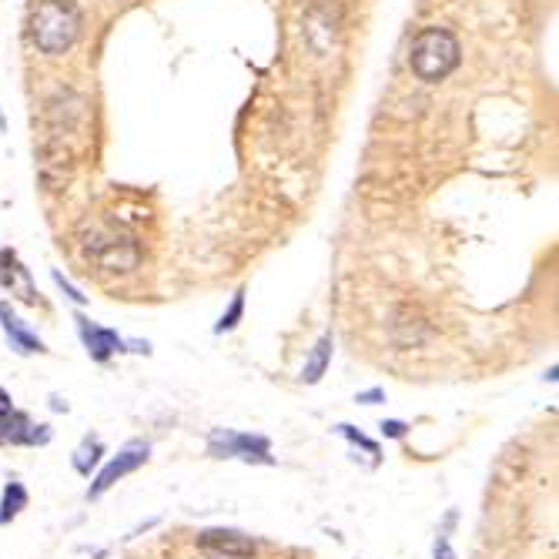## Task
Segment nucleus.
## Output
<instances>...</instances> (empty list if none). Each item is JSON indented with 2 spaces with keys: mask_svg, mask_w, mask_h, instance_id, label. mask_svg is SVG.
I'll return each instance as SVG.
<instances>
[{
  "mask_svg": "<svg viewBox=\"0 0 559 559\" xmlns=\"http://www.w3.org/2000/svg\"><path fill=\"white\" fill-rule=\"evenodd\" d=\"M456 523H459V513L456 509H449L439 526V533H436V543H432V559H459L456 549H452V529H456Z\"/></svg>",
  "mask_w": 559,
  "mask_h": 559,
  "instance_id": "obj_14",
  "label": "nucleus"
},
{
  "mask_svg": "<svg viewBox=\"0 0 559 559\" xmlns=\"http://www.w3.org/2000/svg\"><path fill=\"white\" fill-rule=\"evenodd\" d=\"M0 329H4L7 342H11V349L17 355H44L47 352L44 339L31 329V325L24 322L21 315L14 312L11 302H0Z\"/></svg>",
  "mask_w": 559,
  "mask_h": 559,
  "instance_id": "obj_9",
  "label": "nucleus"
},
{
  "mask_svg": "<svg viewBox=\"0 0 559 559\" xmlns=\"http://www.w3.org/2000/svg\"><path fill=\"white\" fill-rule=\"evenodd\" d=\"M51 278H54V285L61 288V292H64L67 298H71L74 305H88V295H84L81 288H77V285L71 282V278H64V272H61V268H54V272H51Z\"/></svg>",
  "mask_w": 559,
  "mask_h": 559,
  "instance_id": "obj_17",
  "label": "nucleus"
},
{
  "mask_svg": "<svg viewBox=\"0 0 559 559\" xmlns=\"http://www.w3.org/2000/svg\"><path fill=\"white\" fill-rule=\"evenodd\" d=\"M335 432H339L342 439H349L352 446H359V449L369 452V456L379 459V452H382V449H379V442H372L369 436H362V432L355 429V426H349V422H339V426H335Z\"/></svg>",
  "mask_w": 559,
  "mask_h": 559,
  "instance_id": "obj_16",
  "label": "nucleus"
},
{
  "mask_svg": "<svg viewBox=\"0 0 559 559\" xmlns=\"http://www.w3.org/2000/svg\"><path fill=\"white\" fill-rule=\"evenodd\" d=\"M0 288L17 295L27 305H37V288L31 282V272L24 268L14 248H0Z\"/></svg>",
  "mask_w": 559,
  "mask_h": 559,
  "instance_id": "obj_10",
  "label": "nucleus"
},
{
  "mask_svg": "<svg viewBox=\"0 0 559 559\" xmlns=\"http://www.w3.org/2000/svg\"><path fill=\"white\" fill-rule=\"evenodd\" d=\"M151 456V446L141 439H131L128 446H124L118 456H111L104 466L98 469V476H94V483L88 486V499H101L104 493H111L114 486L121 483L124 476H131V472H138L144 462Z\"/></svg>",
  "mask_w": 559,
  "mask_h": 559,
  "instance_id": "obj_6",
  "label": "nucleus"
},
{
  "mask_svg": "<svg viewBox=\"0 0 559 559\" xmlns=\"http://www.w3.org/2000/svg\"><path fill=\"white\" fill-rule=\"evenodd\" d=\"M84 252L104 272H134L141 262L138 242L131 235H124V231H108V228L91 231L88 242H84Z\"/></svg>",
  "mask_w": 559,
  "mask_h": 559,
  "instance_id": "obj_4",
  "label": "nucleus"
},
{
  "mask_svg": "<svg viewBox=\"0 0 559 559\" xmlns=\"http://www.w3.org/2000/svg\"><path fill=\"white\" fill-rule=\"evenodd\" d=\"M101 456H104V442L98 436H84L81 446L74 449V472L77 476H91L94 469L101 466Z\"/></svg>",
  "mask_w": 559,
  "mask_h": 559,
  "instance_id": "obj_13",
  "label": "nucleus"
},
{
  "mask_svg": "<svg viewBox=\"0 0 559 559\" xmlns=\"http://www.w3.org/2000/svg\"><path fill=\"white\" fill-rule=\"evenodd\" d=\"M198 553L205 559H252L258 553V543L242 529H201L195 539Z\"/></svg>",
  "mask_w": 559,
  "mask_h": 559,
  "instance_id": "obj_7",
  "label": "nucleus"
},
{
  "mask_svg": "<svg viewBox=\"0 0 559 559\" xmlns=\"http://www.w3.org/2000/svg\"><path fill=\"white\" fill-rule=\"evenodd\" d=\"M208 452L215 459H242V462H252V466H275L272 439L252 436V432L211 429L208 432Z\"/></svg>",
  "mask_w": 559,
  "mask_h": 559,
  "instance_id": "obj_5",
  "label": "nucleus"
},
{
  "mask_svg": "<svg viewBox=\"0 0 559 559\" xmlns=\"http://www.w3.org/2000/svg\"><path fill=\"white\" fill-rule=\"evenodd\" d=\"M91 131V108L81 94L61 91L47 104V124L41 141V175L47 181L51 171H61V178L71 175V168L81 158Z\"/></svg>",
  "mask_w": 559,
  "mask_h": 559,
  "instance_id": "obj_1",
  "label": "nucleus"
},
{
  "mask_svg": "<svg viewBox=\"0 0 559 559\" xmlns=\"http://www.w3.org/2000/svg\"><path fill=\"white\" fill-rule=\"evenodd\" d=\"M245 315V288H238L235 295H231V305L221 312V318L215 322V335H225V332H235L238 322H242Z\"/></svg>",
  "mask_w": 559,
  "mask_h": 559,
  "instance_id": "obj_15",
  "label": "nucleus"
},
{
  "mask_svg": "<svg viewBox=\"0 0 559 559\" xmlns=\"http://www.w3.org/2000/svg\"><path fill=\"white\" fill-rule=\"evenodd\" d=\"M462 61V47L456 41V34L446 31V27H422V31L412 37L409 47V67L419 81L439 84L456 71Z\"/></svg>",
  "mask_w": 559,
  "mask_h": 559,
  "instance_id": "obj_2",
  "label": "nucleus"
},
{
  "mask_svg": "<svg viewBox=\"0 0 559 559\" xmlns=\"http://www.w3.org/2000/svg\"><path fill=\"white\" fill-rule=\"evenodd\" d=\"M379 429H382V436H385V439H402V436H406V432H409V426H406V422H402V419H382V422H379Z\"/></svg>",
  "mask_w": 559,
  "mask_h": 559,
  "instance_id": "obj_18",
  "label": "nucleus"
},
{
  "mask_svg": "<svg viewBox=\"0 0 559 559\" xmlns=\"http://www.w3.org/2000/svg\"><path fill=\"white\" fill-rule=\"evenodd\" d=\"M332 352H335V339H332V332H325L322 339H318L312 345V352H308V359L302 365V379L305 385H318L322 382V375L329 372V365H332Z\"/></svg>",
  "mask_w": 559,
  "mask_h": 559,
  "instance_id": "obj_11",
  "label": "nucleus"
},
{
  "mask_svg": "<svg viewBox=\"0 0 559 559\" xmlns=\"http://www.w3.org/2000/svg\"><path fill=\"white\" fill-rule=\"evenodd\" d=\"M74 322H77V335H81L84 352H88L94 362L104 365V362H111L118 352H124V339L114 329H104V325L91 322L88 315H74Z\"/></svg>",
  "mask_w": 559,
  "mask_h": 559,
  "instance_id": "obj_8",
  "label": "nucleus"
},
{
  "mask_svg": "<svg viewBox=\"0 0 559 559\" xmlns=\"http://www.w3.org/2000/svg\"><path fill=\"white\" fill-rule=\"evenodd\" d=\"M81 11L74 0H44L31 17V37L37 51L47 57H61L77 44L81 37Z\"/></svg>",
  "mask_w": 559,
  "mask_h": 559,
  "instance_id": "obj_3",
  "label": "nucleus"
},
{
  "mask_svg": "<svg viewBox=\"0 0 559 559\" xmlns=\"http://www.w3.org/2000/svg\"><path fill=\"white\" fill-rule=\"evenodd\" d=\"M355 402H362V406H379V402H385V389H379V385H375V389H365L355 395Z\"/></svg>",
  "mask_w": 559,
  "mask_h": 559,
  "instance_id": "obj_19",
  "label": "nucleus"
},
{
  "mask_svg": "<svg viewBox=\"0 0 559 559\" xmlns=\"http://www.w3.org/2000/svg\"><path fill=\"white\" fill-rule=\"evenodd\" d=\"M27 509V489L21 479H11L0 493V526H11L17 516Z\"/></svg>",
  "mask_w": 559,
  "mask_h": 559,
  "instance_id": "obj_12",
  "label": "nucleus"
}]
</instances>
